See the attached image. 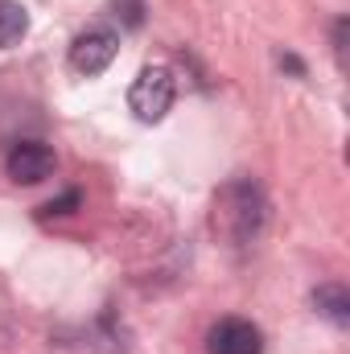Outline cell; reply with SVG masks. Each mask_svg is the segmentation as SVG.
<instances>
[{"mask_svg":"<svg viewBox=\"0 0 350 354\" xmlns=\"http://www.w3.org/2000/svg\"><path fill=\"white\" fill-rule=\"evenodd\" d=\"M268 223V198H264L260 181L252 177H235L214 194V231L223 239H231L235 248L252 243Z\"/></svg>","mask_w":350,"mask_h":354,"instance_id":"6da1fadb","label":"cell"},{"mask_svg":"<svg viewBox=\"0 0 350 354\" xmlns=\"http://www.w3.org/2000/svg\"><path fill=\"white\" fill-rule=\"evenodd\" d=\"M174 95H177V83H174V75H169L165 66H145V71L136 75L132 91H128V107L136 111V120L157 124V120L169 115Z\"/></svg>","mask_w":350,"mask_h":354,"instance_id":"7a4b0ae2","label":"cell"},{"mask_svg":"<svg viewBox=\"0 0 350 354\" xmlns=\"http://www.w3.org/2000/svg\"><path fill=\"white\" fill-rule=\"evenodd\" d=\"M116 54H120V33L107 29V25H91L87 33H79L75 46H71V71L95 79V75H103L116 62Z\"/></svg>","mask_w":350,"mask_h":354,"instance_id":"3957f363","label":"cell"},{"mask_svg":"<svg viewBox=\"0 0 350 354\" xmlns=\"http://www.w3.org/2000/svg\"><path fill=\"white\" fill-rule=\"evenodd\" d=\"M54 169H58V157L42 140H17L8 149V157H4V174L12 177L17 185H37L46 177H54Z\"/></svg>","mask_w":350,"mask_h":354,"instance_id":"277c9868","label":"cell"},{"mask_svg":"<svg viewBox=\"0 0 350 354\" xmlns=\"http://www.w3.org/2000/svg\"><path fill=\"white\" fill-rule=\"evenodd\" d=\"M206 351L210 354H264V334L260 326H252L248 317H223L219 326H210Z\"/></svg>","mask_w":350,"mask_h":354,"instance_id":"5b68a950","label":"cell"},{"mask_svg":"<svg viewBox=\"0 0 350 354\" xmlns=\"http://www.w3.org/2000/svg\"><path fill=\"white\" fill-rule=\"evenodd\" d=\"M313 305L322 317H330L334 326H350V292L342 284H317L313 288Z\"/></svg>","mask_w":350,"mask_h":354,"instance_id":"8992f818","label":"cell"},{"mask_svg":"<svg viewBox=\"0 0 350 354\" xmlns=\"http://www.w3.org/2000/svg\"><path fill=\"white\" fill-rule=\"evenodd\" d=\"M25 33H29V12H25V4H17V0H0V50L17 46Z\"/></svg>","mask_w":350,"mask_h":354,"instance_id":"52a82bcc","label":"cell"},{"mask_svg":"<svg viewBox=\"0 0 350 354\" xmlns=\"http://www.w3.org/2000/svg\"><path fill=\"white\" fill-rule=\"evenodd\" d=\"M83 206V189H66L62 198H50L46 206H42V218H54V214H75Z\"/></svg>","mask_w":350,"mask_h":354,"instance_id":"ba28073f","label":"cell"},{"mask_svg":"<svg viewBox=\"0 0 350 354\" xmlns=\"http://www.w3.org/2000/svg\"><path fill=\"white\" fill-rule=\"evenodd\" d=\"M347 29H350V21L338 17V21H334V54H338V62L347 58Z\"/></svg>","mask_w":350,"mask_h":354,"instance_id":"9c48e42d","label":"cell"},{"mask_svg":"<svg viewBox=\"0 0 350 354\" xmlns=\"http://www.w3.org/2000/svg\"><path fill=\"white\" fill-rule=\"evenodd\" d=\"M140 12H145L140 0H124V25H140V21H145Z\"/></svg>","mask_w":350,"mask_h":354,"instance_id":"30bf717a","label":"cell"}]
</instances>
